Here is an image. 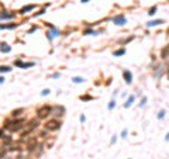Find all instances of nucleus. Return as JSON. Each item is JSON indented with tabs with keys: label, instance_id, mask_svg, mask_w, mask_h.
I'll list each match as a JSON object with an SVG mask.
<instances>
[{
	"label": "nucleus",
	"instance_id": "obj_1",
	"mask_svg": "<svg viewBox=\"0 0 169 159\" xmlns=\"http://www.w3.org/2000/svg\"><path fill=\"white\" fill-rule=\"evenodd\" d=\"M51 113H52V107H49V106H44V107H41V109L37 110L38 118H45V117H48Z\"/></svg>",
	"mask_w": 169,
	"mask_h": 159
},
{
	"label": "nucleus",
	"instance_id": "obj_2",
	"mask_svg": "<svg viewBox=\"0 0 169 159\" xmlns=\"http://www.w3.org/2000/svg\"><path fill=\"white\" fill-rule=\"evenodd\" d=\"M45 128L49 130V131H57L61 128V123L58 121V120H51V121H48L45 124Z\"/></svg>",
	"mask_w": 169,
	"mask_h": 159
},
{
	"label": "nucleus",
	"instance_id": "obj_3",
	"mask_svg": "<svg viewBox=\"0 0 169 159\" xmlns=\"http://www.w3.org/2000/svg\"><path fill=\"white\" fill-rule=\"evenodd\" d=\"M113 23L117 24V26H124V24H127V18H126V16L120 14V16H116L113 18Z\"/></svg>",
	"mask_w": 169,
	"mask_h": 159
},
{
	"label": "nucleus",
	"instance_id": "obj_4",
	"mask_svg": "<svg viewBox=\"0 0 169 159\" xmlns=\"http://www.w3.org/2000/svg\"><path fill=\"white\" fill-rule=\"evenodd\" d=\"M123 78H124V80H126L127 83H131V82H133V75H131V72H128V71L123 72Z\"/></svg>",
	"mask_w": 169,
	"mask_h": 159
},
{
	"label": "nucleus",
	"instance_id": "obj_5",
	"mask_svg": "<svg viewBox=\"0 0 169 159\" xmlns=\"http://www.w3.org/2000/svg\"><path fill=\"white\" fill-rule=\"evenodd\" d=\"M14 65H16V66H18V68H30V66H34L33 62L24 63V62H21V61H16V62H14Z\"/></svg>",
	"mask_w": 169,
	"mask_h": 159
},
{
	"label": "nucleus",
	"instance_id": "obj_6",
	"mask_svg": "<svg viewBox=\"0 0 169 159\" xmlns=\"http://www.w3.org/2000/svg\"><path fill=\"white\" fill-rule=\"evenodd\" d=\"M14 13H10V11H2L0 13V18H14Z\"/></svg>",
	"mask_w": 169,
	"mask_h": 159
},
{
	"label": "nucleus",
	"instance_id": "obj_7",
	"mask_svg": "<svg viewBox=\"0 0 169 159\" xmlns=\"http://www.w3.org/2000/svg\"><path fill=\"white\" fill-rule=\"evenodd\" d=\"M0 51H2V52H10V51H11V48H10L9 44L2 42V44H0Z\"/></svg>",
	"mask_w": 169,
	"mask_h": 159
},
{
	"label": "nucleus",
	"instance_id": "obj_8",
	"mask_svg": "<svg viewBox=\"0 0 169 159\" xmlns=\"http://www.w3.org/2000/svg\"><path fill=\"white\" fill-rule=\"evenodd\" d=\"M34 7H35V6L34 4H30V6H24V7L20 10V14H26V13H28V11H31V10H33Z\"/></svg>",
	"mask_w": 169,
	"mask_h": 159
},
{
	"label": "nucleus",
	"instance_id": "obj_9",
	"mask_svg": "<svg viewBox=\"0 0 169 159\" xmlns=\"http://www.w3.org/2000/svg\"><path fill=\"white\" fill-rule=\"evenodd\" d=\"M159 24H164V20H154V21L147 23L148 27H154V26H159Z\"/></svg>",
	"mask_w": 169,
	"mask_h": 159
},
{
	"label": "nucleus",
	"instance_id": "obj_10",
	"mask_svg": "<svg viewBox=\"0 0 169 159\" xmlns=\"http://www.w3.org/2000/svg\"><path fill=\"white\" fill-rule=\"evenodd\" d=\"M134 99H135V97H134V96H130V97H128V100H127V103H126V104H124V107H130L131 104H133Z\"/></svg>",
	"mask_w": 169,
	"mask_h": 159
},
{
	"label": "nucleus",
	"instance_id": "obj_11",
	"mask_svg": "<svg viewBox=\"0 0 169 159\" xmlns=\"http://www.w3.org/2000/svg\"><path fill=\"white\" fill-rule=\"evenodd\" d=\"M126 54V49H118V51H114V52H113V55H114V56H118V55H124Z\"/></svg>",
	"mask_w": 169,
	"mask_h": 159
},
{
	"label": "nucleus",
	"instance_id": "obj_12",
	"mask_svg": "<svg viewBox=\"0 0 169 159\" xmlns=\"http://www.w3.org/2000/svg\"><path fill=\"white\" fill-rule=\"evenodd\" d=\"M161 56L164 58V59H166V58H168V47H165V49H162Z\"/></svg>",
	"mask_w": 169,
	"mask_h": 159
},
{
	"label": "nucleus",
	"instance_id": "obj_13",
	"mask_svg": "<svg viewBox=\"0 0 169 159\" xmlns=\"http://www.w3.org/2000/svg\"><path fill=\"white\" fill-rule=\"evenodd\" d=\"M11 71V68L10 66H0V72H2V73H4V72H10Z\"/></svg>",
	"mask_w": 169,
	"mask_h": 159
},
{
	"label": "nucleus",
	"instance_id": "obj_14",
	"mask_svg": "<svg viewBox=\"0 0 169 159\" xmlns=\"http://www.w3.org/2000/svg\"><path fill=\"white\" fill-rule=\"evenodd\" d=\"M17 26H18V24H11V26H2V24H0V30L2 28H16Z\"/></svg>",
	"mask_w": 169,
	"mask_h": 159
},
{
	"label": "nucleus",
	"instance_id": "obj_15",
	"mask_svg": "<svg viewBox=\"0 0 169 159\" xmlns=\"http://www.w3.org/2000/svg\"><path fill=\"white\" fill-rule=\"evenodd\" d=\"M34 147H35V139H31L28 144V149H34Z\"/></svg>",
	"mask_w": 169,
	"mask_h": 159
},
{
	"label": "nucleus",
	"instance_id": "obj_16",
	"mask_svg": "<svg viewBox=\"0 0 169 159\" xmlns=\"http://www.w3.org/2000/svg\"><path fill=\"white\" fill-rule=\"evenodd\" d=\"M72 80H73L75 83H82V82H83V79H82V78H79V76H76V78H73Z\"/></svg>",
	"mask_w": 169,
	"mask_h": 159
},
{
	"label": "nucleus",
	"instance_id": "obj_17",
	"mask_svg": "<svg viewBox=\"0 0 169 159\" xmlns=\"http://www.w3.org/2000/svg\"><path fill=\"white\" fill-rule=\"evenodd\" d=\"M155 11H157V7H152V9H149L148 14H149V16H154V14H155Z\"/></svg>",
	"mask_w": 169,
	"mask_h": 159
},
{
	"label": "nucleus",
	"instance_id": "obj_18",
	"mask_svg": "<svg viewBox=\"0 0 169 159\" xmlns=\"http://www.w3.org/2000/svg\"><path fill=\"white\" fill-rule=\"evenodd\" d=\"M93 97H92V96H82V97H80V100H92Z\"/></svg>",
	"mask_w": 169,
	"mask_h": 159
},
{
	"label": "nucleus",
	"instance_id": "obj_19",
	"mask_svg": "<svg viewBox=\"0 0 169 159\" xmlns=\"http://www.w3.org/2000/svg\"><path fill=\"white\" fill-rule=\"evenodd\" d=\"M114 106H116V101H114V100H111V101H110V104H109V109L111 110V109H113V107H114Z\"/></svg>",
	"mask_w": 169,
	"mask_h": 159
},
{
	"label": "nucleus",
	"instance_id": "obj_20",
	"mask_svg": "<svg viewBox=\"0 0 169 159\" xmlns=\"http://www.w3.org/2000/svg\"><path fill=\"white\" fill-rule=\"evenodd\" d=\"M165 116V110H161L159 111V114H158V118H162V117Z\"/></svg>",
	"mask_w": 169,
	"mask_h": 159
},
{
	"label": "nucleus",
	"instance_id": "obj_21",
	"mask_svg": "<svg viewBox=\"0 0 169 159\" xmlns=\"http://www.w3.org/2000/svg\"><path fill=\"white\" fill-rule=\"evenodd\" d=\"M47 94H49V90H48V89H44V90H42V96H47Z\"/></svg>",
	"mask_w": 169,
	"mask_h": 159
},
{
	"label": "nucleus",
	"instance_id": "obj_22",
	"mask_svg": "<svg viewBox=\"0 0 169 159\" xmlns=\"http://www.w3.org/2000/svg\"><path fill=\"white\" fill-rule=\"evenodd\" d=\"M121 135H123V138H126V135H127V131H126V130L123 131V134H121Z\"/></svg>",
	"mask_w": 169,
	"mask_h": 159
},
{
	"label": "nucleus",
	"instance_id": "obj_23",
	"mask_svg": "<svg viewBox=\"0 0 169 159\" xmlns=\"http://www.w3.org/2000/svg\"><path fill=\"white\" fill-rule=\"evenodd\" d=\"M3 137V130H0V138Z\"/></svg>",
	"mask_w": 169,
	"mask_h": 159
},
{
	"label": "nucleus",
	"instance_id": "obj_24",
	"mask_svg": "<svg viewBox=\"0 0 169 159\" xmlns=\"http://www.w3.org/2000/svg\"><path fill=\"white\" fill-rule=\"evenodd\" d=\"M3 82H4V79H3V78H0V83H3Z\"/></svg>",
	"mask_w": 169,
	"mask_h": 159
},
{
	"label": "nucleus",
	"instance_id": "obj_25",
	"mask_svg": "<svg viewBox=\"0 0 169 159\" xmlns=\"http://www.w3.org/2000/svg\"><path fill=\"white\" fill-rule=\"evenodd\" d=\"M82 2H83V3H87V2H89V0H82Z\"/></svg>",
	"mask_w": 169,
	"mask_h": 159
}]
</instances>
